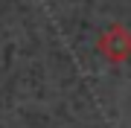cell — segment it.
I'll return each instance as SVG.
<instances>
[{"mask_svg": "<svg viewBox=\"0 0 131 128\" xmlns=\"http://www.w3.org/2000/svg\"><path fill=\"white\" fill-rule=\"evenodd\" d=\"M96 52L111 64H125L131 58V29L122 24H111L102 29V35L96 38Z\"/></svg>", "mask_w": 131, "mask_h": 128, "instance_id": "cell-1", "label": "cell"}]
</instances>
